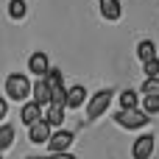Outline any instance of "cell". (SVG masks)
Segmentation results:
<instances>
[{
  "mask_svg": "<svg viewBox=\"0 0 159 159\" xmlns=\"http://www.w3.org/2000/svg\"><path fill=\"white\" fill-rule=\"evenodd\" d=\"M137 56H140L143 61H148V59H157V45H154L151 39H143V42L137 45Z\"/></svg>",
  "mask_w": 159,
  "mask_h": 159,
  "instance_id": "4fadbf2b",
  "label": "cell"
},
{
  "mask_svg": "<svg viewBox=\"0 0 159 159\" xmlns=\"http://www.w3.org/2000/svg\"><path fill=\"white\" fill-rule=\"evenodd\" d=\"M143 70H145V75H159V59H148V61H143Z\"/></svg>",
  "mask_w": 159,
  "mask_h": 159,
  "instance_id": "ffe728a7",
  "label": "cell"
},
{
  "mask_svg": "<svg viewBox=\"0 0 159 159\" xmlns=\"http://www.w3.org/2000/svg\"><path fill=\"white\" fill-rule=\"evenodd\" d=\"M25 0H11L8 3V14H11V20H22L25 17Z\"/></svg>",
  "mask_w": 159,
  "mask_h": 159,
  "instance_id": "9a60e30c",
  "label": "cell"
},
{
  "mask_svg": "<svg viewBox=\"0 0 159 159\" xmlns=\"http://www.w3.org/2000/svg\"><path fill=\"white\" fill-rule=\"evenodd\" d=\"M6 112H8V106H6V101H3V98H0V120H3V117H6Z\"/></svg>",
  "mask_w": 159,
  "mask_h": 159,
  "instance_id": "7402d4cb",
  "label": "cell"
},
{
  "mask_svg": "<svg viewBox=\"0 0 159 159\" xmlns=\"http://www.w3.org/2000/svg\"><path fill=\"white\" fill-rule=\"evenodd\" d=\"M115 120H117V126H123V129H143V126L151 120V115H148L145 109L131 106V109H120V112L115 115Z\"/></svg>",
  "mask_w": 159,
  "mask_h": 159,
  "instance_id": "6da1fadb",
  "label": "cell"
},
{
  "mask_svg": "<svg viewBox=\"0 0 159 159\" xmlns=\"http://www.w3.org/2000/svg\"><path fill=\"white\" fill-rule=\"evenodd\" d=\"M154 148H157V143H154V134H143V137H137V140H134L131 157H134V159H151Z\"/></svg>",
  "mask_w": 159,
  "mask_h": 159,
  "instance_id": "5b68a950",
  "label": "cell"
},
{
  "mask_svg": "<svg viewBox=\"0 0 159 159\" xmlns=\"http://www.w3.org/2000/svg\"><path fill=\"white\" fill-rule=\"evenodd\" d=\"M31 95H34V101H36V103H42V106H48V103L53 101V89H50V84H48V78H45V75L34 84Z\"/></svg>",
  "mask_w": 159,
  "mask_h": 159,
  "instance_id": "52a82bcc",
  "label": "cell"
},
{
  "mask_svg": "<svg viewBox=\"0 0 159 159\" xmlns=\"http://www.w3.org/2000/svg\"><path fill=\"white\" fill-rule=\"evenodd\" d=\"M31 84H28V78L22 75V73H11L8 78H6V95L11 98V101H25L28 95H31Z\"/></svg>",
  "mask_w": 159,
  "mask_h": 159,
  "instance_id": "7a4b0ae2",
  "label": "cell"
},
{
  "mask_svg": "<svg viewBox=\"0 0 159 159\" xmlns=\"http://www.w3.org/2000/svg\"><path fill=\"white\" fill-rule=\"evenodd\" d=\"M120 106H123V109L137 106V92H134V89H123V92H120Z\"/></svg>",
  "mask_w": 159,
  "mask_h": 159,
  "instance_id": "ac0fdd59",
  "label": "cell"
},
{
  "mask_svg": "<svg viewBox=\"0 0 159 159\" xmlns=\"http://www.w3.org/2000/svg\"><path fill=\"white\" fill-rule=\"evenodd\" d=\"M0 151H3V148H0Z\"/></svg>",
  "mask_w": 159,
  "mask_h": 159,
  "instance_id": "603a6c76",
  "label": "cell"
},
{
  "mask_svg": "<svg viewBox=\"0 0 159 159\" xmlns=\"http://www.w3.org/2000/svg\"><path fill=\"white\" fill-rule=\"evenodd\" d=\"M109 103H112V89H101V92H95V95L89 98V103H87V117H89V120L101 117V115L109 109Z\"/></svg>",
  "mask_w": 159,
  "mask_h": 159,
  "instance_id": "3957f363",
  "label": "cell"
},
{
  "mask_svg": "<svg viewBox=\"0 0 159 159\" xmlns=\"http://www.w3.org/2000/svg\"><path fill=\"white\" fill-rule=\"evenodd\" d=\"M0 159H3V157H0Z\"/></svg>",
  "mask_w": 159,
  "mask_h": 159,
  "instance_id": "cb8c5ba5",
  "label": "cell"
},
{
  "mask_svg": "<svg viewBox=\"0 0 159 159\" xmlns=\"http://www.w3.org/2000/svg\"><path fill=\"white\" fill-rule=\"evenodd\" d=\"M42 109H45L42 103H36V101H28V103L22 106V112H20V120H22L25 126H31V123H36L39 117H45V115H42Z\"/></svg>",
  "mask_w": 159,
  "mask_h": 159,
  "instance_id": "ba28073f",
  "label": "cell"
},
{
  "mask_svg": "<svg viewBox=\"0 0 159 159\" xmlns=\"http://www.w3.org/2000/svg\"><path fill=\"white\" fill-rule=\"evenodd\" d=\"M143 109L148 115H157L159 112V95L157 92H143Z\"/></svg>",
  "mask_w": 159,
  "mask_h": 159,
  "instance_id": "5bb4252c",
  "label": "cell"
},
{
  "mask_svg": "<svg viewBox=\"0 0 159 159\" xmlns=\"http://www.w3.org/2000/svg\"><path fill=\"white\" fill-rule=\"evenodd\" d=\"M45 159H75V157L67 154V151H50V157H45Z\"/></svg>",
  "mask_w": 159,
  "mask_h": 159,
  "instance_id": "44dd1931",
  "label": "cell"
},
{
  "mask_svg": "<svg viewBox=\"0 0 159 159\" xmlns=\"http://www.w3.org/2000/svg\"><path fill=\"white\" fill-rule=\"evenodd\" d=\"M50 129H53V126H50L45 117H39L36 123H31V126H28V140H31L34 145H39V143H48V140H50V134H53Z\"/></svg>",
  "mask_w": 159,
  "mask_h": 159,
  "instance_id": "277c9868",
  "label": "cell"
},
{
  "mask_svg": "<svg viewBox=\"0 0 159 159\" xmlns=\"http://www.w3.org/2000/svg\"><path fill=\"white\" fill-rule=\"evenodd\" d=\"M45 78H48V84H50V89H56V87H64V78H61V70H56V67H50Z\"/></svg>",
  "mask_w": 159,
  "mask_h": 159,
  "instance_id": "e0dca14e",
  "label": "cell"
},
{
  "mask_svg": "<svg viewBox=\"0 0 159 159\" xmlns=\"http://www.w3.org/2000/svg\"><path fill=\"white\" fill-rule=\"evenodd\" d=\"M14 145V129L11 126H0V148H11Z\"/></svg>",
  "mask_w": 159,
  "mask_h": 159,
  "instance_id": "2e32d148",
  "label": "cell"
},
{
  "mask_svg": "<svg viewBox=\"0 0 159 159\" xmlns=\"http://www.w3.org/2000/svg\"><path fill=\"white\" fill-rule=\"evenodd\" d=\"M101 14H103V20L115 22V20H120L123 8H120V3H117V0H101Z\"/></svg>",
  "mask_w": 159,
  "mask_h": 159,
  "instance_id": "8fae6325",
  "label": "cell"
},
{
  "mask_svg": "<svg viewBox=\"0 0 159 159\" xmlns=\"http://www.w3.org/2000/svg\"><path fill=\"white\" fill-rule=\"evenodd\" d=\"M84 87H70L67 89V109H78V106H84Z\"/></svg>",
  "mask_w": 159,
  "mask_h": 159,
  "instance_id": "7c38bea8",
  "label": "cell"
},
{
  "mask_svg": "<svg viewBox=\"0 0 159 159\" xmlns=\"http://www.w3.org/2000/svg\"><path fill=\"white\" fill-rule=\"evenodd\" d=\"M28 70L36 75V78H42V75H48V70H50V59H48V53H42V50H36L31 59H28Z\"/></svg>",
  "mask_w": 159,
  "mask_h": 159,
  "instance_id": "8992f818",
  "label": "cell"
},
{
  "mask_svg": "<svg viewBox=\"0 0 159 159\" xmlns=\"http://www.w3.org/2000/svg\"><path fill=\"white\" fill-rule=\"evenodd\" d=\"M48 145H50V151H67L73 145V134L70 131H56V134H50Z\"/></svg>",
  "mask_w": 159,
  "mask_h": 159,
  "instance_id": "9c48e42d",
  "label": "cell"
},
{
  "mask_svg": "<svg viewBox=\"0 0 159 159\" xmlns=\"http://www.w3.org/2000/svg\"><path fill=\"white\" fill-rule=\"evenodd\" d=\"M64 103H48L45 106V120L50 123V126H61V120H64Z\"/></svg>",
  "mask_w": 159,
  "mask_h": 159,
  "instance_id": "30bf717a",
  "label": "cell"
},
{
  "mask_svg": "<svg viewBox=\"0 0 159 159\" xmlns=\"http://www.w3.org/2000/svg\"><path fill=\"white\" fill-rule=\"evenodd\" d=\"M143 92H157V95H159V75H145V81H143Z\"/></svg>",
  "mask_w": 159,
  "mask_h": 159,
  "instance_id": "d6986e66",
  "label": "cell"
}]
</instances>
